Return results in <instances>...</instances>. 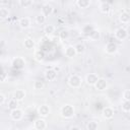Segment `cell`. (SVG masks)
Wrapping results in <instances>:
<instances>
[{"instance_id":"cell-1","label":"cell","mask_w":130,"mask_h":130,"mask_svg":"<svg viewBox=\"0 0 130 130\" xmlns=\"http://www.w3.org/2000/svg\"><path fill=\"white\" fill-rule=\"evenodd\" d=\"M60 115L64 119H71L75 115V109L72 105L66 104L60 108Z\"/></svg>"},{"instance_id":"cell-2","label":"cell","mask_w":130,"mask_h":130,"mask_svg":"<svg viewBox=\"0 0 130 130\" xmlns=\"http://www.w3.org/2000/svg\"><path fill=\"white\" fill-rule=\"evenodd\" d=\"M67 82H68V85L70 87H72V88H79L81 86V84H82V78L79 75H77V74H72V75L69 76Z\"/></svg>"},{"instance_id":"cell-3","label":"cell","mask_w":130,"mask_h":130,"mask_svg":"<svg viewBox=\"0 0 130 130\" xmlns=\"http://www.w3.org/2000/svg\"><path fill=\"white\" fill-rule=\"evenodd\" d=\"M37 111H38V115H39L40 117H42V118H47V117L50 115V113H51V108H50L49 105L43 104V105L39 106V108H38Z\"/></svg>"},{"instance_id":"cell-4","label":"cell","mask_w":130,"mask_h":130,"mask_svg":"<svg viewBox=\"0 0 130 130\" xmlns=\"http://www.w3.org/2000/svg\"><path fill=\"white\" fill-rule=\"evenodd\" d=\"M23 115H24L23 111H22L21 109H19V108L10 110V114H9L10 118H11L13 121H16V122H17V121H20V120L23 118Z\"/></svg>"},{"instance_id":"cell-5","label":"cell","mask_w":130,"mask_h":130,"mask_svg":"<svg viewBox=\"0 0 130 130\" xmlns=\"http://www.w3.org/2000/svg\"><path fill=\"white\" fill-rule=\"evenodd\" d=\"M108 80L106 78H103V77H99V79L96 80V82L93 84L94 88L96 90H100V91H103V90H106L108 88Z\"/></svg>"},{"instance_id":"cell-6","label":"cell","mask_w":130,"mask_h":130,"mask_svg":"<svg viewBox=\"0 0 130 130\" xmlns=\"http://www.w3.org/2000/svg\"><path fill=\"white\" fill-rule=\"evenodd\" d=\"M114 35H115V38L117 40H119V41H124V40H126L128 38V31L124 27H118L115 30Z\"/></svg>"},{"instance_id":"cell-7","label":"cell","mask_w":130,"mask_h":130,"mask_svg":"<svg viewBox=\"0 0 130 130\" xmlns=\"http://www.w3.org/2000/svg\"><path fill=\"white\" fill-rule=\"evenodd\" d=\"M47 127H48V124H47L45 118L40 117V118L36 119L34 122V128L37 130H45Z\"/></svg>"},{"instance_id":"cell-8","label":"cell","mask_w":130,"mask_h":130,"mask_svg":"<svg viewBox=\"0 0 130 130\" xmlns=\"http://www.w3.org/2000/svg\"><path fill=\"white\" fill-rule=\"evenodd\" d=\"M11 64H12V67L15 68V69H22L25 66V61H24V59L22 57L17 56V57H15L12 60V63Z\"/></svg>"},{"instance_id":"cell-9","label":"cell","mask_w":130,"mask_h":130,"mask_svg":"<svg viewBox=\"0 0 130 130\" xmlns=\"http://www.w3.org/2000/svg\"><path fill=\"white\" fill-rule=\"evenodd\" d=\"M102 115L106 120H111L114 118L115 115V111L112 107H105L102 111Z\"/></svg>"},{"instance_id":"cell-10","label":"cell","mask_w":130,"mask_h":130,"mask_svg":"<svg viewBox=\"0 0 130 130\" xmlns=\"http://www.w3.org/2000/svg\"><path fill=\"white\" fill-rule=\"evenodd\" d=\"M44 76H45V79L48 80V81H54L56 80L57 78V71L53 68L51 69H47L44 73Z\"/></svg>"},{"instance_id":"cell-11","label":"cell","mask_w":130,"mask_h":130,"mask_svg":"<svg viewBox=\"0 0 130 130\" xmlns=\"http://www.w3.org/2000/svg\"><path fill=\"white\" fill-rule=\"evenodd\" d=\"M117 51H118V46H117L116 43H114V42H109V43L106 44V46H105V52H106L107 54L112 55V54H115Z\"/></svg>"},{"instance_id":"cell-12","label":"cell","mask_w":130,"mask_h":130,"mask_svg":"<svg viewBox=\"0 0 130 130\" xmlns=\"http://www.w3.org/2000/svg\"><path fill=\"white\" fill-rule=\"evenodd\" d=\"M18 25L20 28L22 29H26V28H29L30 25H31V20L29 17H21L19 18L18 20Z\"/></svg>"},{"instance_id":"cell-13","label":"cell","mask_w":130,"mask_h":130,"mask_svg":"<svg viewBox=\"0 0 130 130\" xmlns=\"http://www.w3.org/2000/svg\"><path fill=\"white\" fill-rule=\"evenodd\" d=\"M99 77L100 76L96 73H88L85 75V83L87 85H93L99 79Z\"/></svg>"},{"instance_id":"cell-14","label":"cell","mask_w":130,"mask_h":130,"mask_svg":"<svg viewBox=\"0 0 130 130\" xmlns=\"http://www.w3.org/2000/svg\"><path fill=\"white\" fill-rule=\"evenodd\" d=\"M25 95H26V92L24 89H16L13 92V99H15L18 102L23 101L25 99Z\"/></svg>"},{"instance_id":"cell-15","label":"cell","mask_w":130,"mask_h":130,"mask_svg":"<svg viewBox=\"0 0 130 130\" xmlns=\"http://www.w3.org/2000/svg\"><path fill=\"white\" fill-rule=\"evenodd\" d=\"M64 54H65V56L67 58H74L77 55L74 46H67L65 48V50H64Z\"/></svg>"},{"instance_id":"cell-16","label":"cell","mask_w":130,"mask_h":130,"mask_svg":"<svg viewBox=\"0 0 130 130\" xmlns=\"http://www.w3.org/2000/svg\"><path fill=\"white\" fill-rule=\"evenodd\" d=\"M35 46H36V43H35V41L31 38L24 39V41H23V47L26 50H34L35 49Z\"/></svg>"},{"instance_id":"cell-17","label":"cell","mask_w":130,"mask_h":130,"mask_svg":"<svg viewBox=\"0 0 130 130\" xmlns=\"http://www.w3.org/2000/svg\"><path fill=\"white\" fill-rule=\"evenodd\" d=\"M53 10H54L53 6H52L51 4H49V3L44 4L43 7H42V13H43L45 16H49V15H51V14L53 13Z\"/></svg>"},{"instance_id":"cell-18","label":"cell","mask_w":130,"mask_h":130,"mask_svg":"<svg viewBox=\"0 0 130 130\" xmlns=\"http://www.w3.org/2000/svg\"><path fill=\"white\" fill-rule=\"evenodd\" d=\"M87 36H88V39H89L91 42H95V41H99V40H100V38H101V32H100V30L93 28Z\"/></svg>"},{"instance_id":"cell-19","label":"cell","mask_w":130,"mask_h":130,"mask_svg":"<svg viewBox=\"0 0 130 130\" xmlns=\"http://www.w3.org/2000/svg\"><path fill=\"white\" fill-rule=\"evenodd\" d=\"M34 59L38 62H42L45 59V53L42 50H35L34 52Z\"/></svg>"},{"instance_id":"cell-20","label":"cell","mask_w":130,"mask_h":130,"mask_svg":"<svg viewBox=\"0 0 130 130\" xmlns=\"http://www.w3.org/2000/svg\"><path fill=\"white\" fill-rule=\"evenodd\" d=\"M90 4H91V0H76V5L81 9L88 8Z\"/></svg>"},{"instance_id":"cell-21","label":"cell","mask_w":130,"mask_h":130,"mask_svg":"<svg viewBox=\"0 0 130 130\" xmlns=\"http://www.w3.org/2000/svg\"><path fill=\"white\" fill-rule=\"evenodd\" d=\"M55 29H56L55 25H53V24H46L45 27H44V32H45L46 36L50 37V36H52L55 32Z\"/></svg>"},{"instance_id":"cell-22","label":"cell","mask_w":130,"mask_h":130,"mask_svg":"<svg viewBox=\"0 0 130 130\" xmlns=\"http://www.w3.org/2000/svg\"><path fill=\"white\" fill-rule=\"evenodd\" d=\"M111 10V5L108 3V2H103L100 4V11L104 14H107L109 13Z\"/></svg>"},{"instance_id":"cell-23","label":"cell","mask_w":130,"mask_h":130,"mask_svg":"<svg viewBox=\"0 0 130 130\" xmlns=\"http://www.w3.org/2000/svg\"><path fill=\"white\" fill-rule=\"evenodd\" d=\"M119 19L122 23H128L130 21V14L127 11H123L119 16Z\"/></svg>"},{"instance_id":"cell-24","label":"cell","mask_w":130,"mask_h":130,"mask_svg":"<svg viewBox=\"0 0 130 130\" xmlns=\"http://www.w3.org/2000/svg\"><path fill=\"white\" fill-rule=\"evenodd\" d=\"M10 15V11L7 7H0V19H6Z\"/></svg>"},{"instance_id":"cell-25","label":"cell","mask_w":130,"mask_h":130,"mask_svg":"<svg viewBox=\"0 0 130 130\" xmlns=\"http://www.w3.org/2000/svg\"><path fill=\"white\" fill-rule=\"evenodd\" d=\"M86 130H96L99 129V123L96 121H88L85 125Z\"/></svg>"},{"instance_id":"cell-26","label":"cell","mask_w":130,"mask_h":130,"mask_svg":"<svg viewBox=\"0 0 130 130\" xmlns=\"http://www.w3.org/2000/svg\"><path fill=\"white\" fill-rule=\"evenodd\" d=\"M7 107L9 110H13V109H16L18 108V101H16L15 99H10L7 103Z\"/></svg>"},{"instance_id":"cell-27","label":"cell","mask_w":130,"mask_h":130,"mask_svg":"<svg viewBox=\"0 0 130 130\" xmlns=\"http://www.w3.org/2000/svg\"><path fill=\"white\" fill-rule=\"evenodd\" d=\"M46 20H47V16H45L42 12L39 13V14L36 16V22H37L38 24H44V23L46 22Z\"/></svg>"},{"instance_id":"cell-28","label":"cell","mask_w":130,"mask_h":130,"mask_svg":"<svg viewBox=\"0 0 130 130\" xmlns=\"http://www.w3.org/2000/svg\"><path fill=\"white\" fill-rule=\"evenodd\" d=\"M121 109L124 113H129L130 112V101H124L122 102V105H121Z\"/></svg>"},{"instance_id":"cell-29","label":"cell","mask_w":130,"mask_h":130,"mask_svg":"<svg viewBox=\"0 0 130 130\" xmlns=\"http://www.w3.org/2000/svg\"><path fill=\"white\" fill-rule=\"evenodd\" d=\"M44 86H45V84H44V82L42 80L37 79V80L34 81V88L36 90H42L44 88Z\"/></svg>"},{"instance_id":"cell-30","label":"cell","mask_w":130,"mask_h":130,"mask_svg":"<svg viewBox=\"0 0 130 130\" xmlns=\"http://www.w3.org/2000/svg\"><path fill=\"white\" fill-rule=\"evenodd\" d=\"M32 2L34 0H18V3L21 7L23 8H27V7H30L32 5Z\"/></svg>"},{"instance_id":"cell-31","label":"cell","mask_w":130,"mask_h":130,"mask_svg":"<svg viewBox=\"0 0 130 130\" xmlns=\"http://www.w3.org/2000/svg\"><path fill=\"white\" fill-rule=\"evenodd\" d=\"M74 48H75L76 54H82V53H84V51H85V46H84L83 44H81V43L76 44V45L74 46Z\"/></svg>"},{"instance_id":"cell-32","label":"cell","mask_w":130,"mask_h":130,"mask_svg":"<svg viewBox=\"0 0 130 130\" xmlns=\"http://www.w3.org/2000/svg\"><path fill=\"white\" fill-rule=\"evenodd\" d=\"M93 29V27L91 26V25H89V24H86V25H84L83 27H82V29H81V31H82V34L83 35H88L91 30Z\"/></svg>"},{"instance_id":"cell-33","label":"cell","mask_w":130,"mask_h":130,"mask_svg":"<svg viewBox=\"0 0 130 130\" xmlns=\"http://www.w3.org/2000/svg\"><path fill=\"white\" fill-rule=\"evenodd\" d=\"M59 37H60V39H61V40L68 39V37H69V31H68V30H66V29H64V30H62V31L59 34Z\"/></svg>"},{"instance_id":"cell-34","label":"cell","mask_w":130,"mask_h":130,"mask_svg":"<svg viewBox=\"0 0 130 130\" xmlns=\"http://www.w3.org/2000/svg\"><path fill=\"white\" fill-rule=\"evenodd\" d=\"M122 98H123L124 101H130V90L129 89H125L123 91Z\"/></svg>"},{"instance_id":"cell-35","label":"cell","mask_w":130,"mask_h":130,"mask_svg":"<svg viewBox=\"0 0 130 130\" xmlns=\"http://www.w3.org/2000/svg\"><path fill=\"white\" fill-rule=\"evenodd\" d=\"M51 40H52V42L55 43V44H58V43H60V41H61V39H60L59 36H54V37H52Z\"/></svg>"},{"instance_id":"cell-36","label":"cell","mask_w":130,"mask_h":130,"mask_svg":"<svg viewBox=\"0 0 130 130\" xmlns=\"http://www.w3.org/2000/svg\"><path fill=\"white\" fill-rule=\"evenodd\" d=\"M5 102H6V96L0 92V105H3Z\"/></svg>"},{"instance_id":"cell-37","label":"cell","mask_w":130,"mask_h":130,"mask_svg":"<svg viewBox=\"0 0 130 130\" xmlns=\"http://www.w3.org/2000/svg\"><path fill=\"white\" fill-rule=\"evenodd\" d=\"M70 129L71 130H80V128L78 126H72V127H70Z\"/></svg>"}]
</instances>
